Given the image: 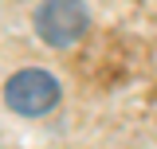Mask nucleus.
Here are the masks:
<instances>
[{
  "instance_id": "1",
  "label": "nucleus",
  "mask_w": 157,
  "mask_h": 149,
  "mask_svg": "<svg viewBox=\"0 0 157 149\" xmlns=\"http://www.w3.org/2000/svg\"><path fill=\"white\" fill-rule=\"evenodd\" d=\"M59 102V78L39 67H24L4 82V106L24 118H39Z\"/></svg>"
},
{
  "instance_id": "2",
  "label": "nucleus",
  "mask_w": 157,
  "mask_h": 149,
  "mask_svg": "<svg viewBox=\"0 0 157 149\" xmlns=\"http://www.w3.org/2000/svg\"><path fill=\"white\" fill-rule=\"evenodd\" d=\"M36 32L51 47H71L86 32V4L82 0H43L36 8Z\"/></svg>"
}]
</instances>
